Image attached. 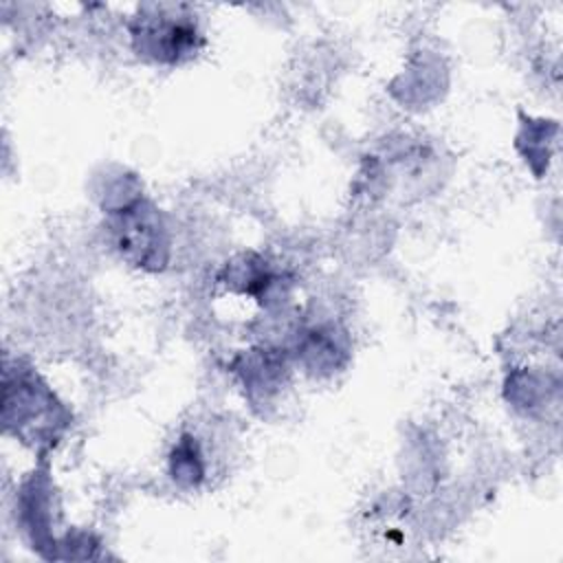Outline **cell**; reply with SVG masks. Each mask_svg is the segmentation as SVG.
Masks as SVG:
<instances>
[{
	"instance_id": "3",
	"label": "cell",
	"mask_w": 563,
	"mask_h": 563,
	"mask_svg": "<svg viewBox=\"0 0 563 563\" xmlns=\"http://www.w3.org/2000/svg\"><path fill=\"white\" fill-rule=\"evenodd\" d=\"M202 475L205 468L198 446L189 435H183V440L176 444L172 453V477L183 486H194L202 479Z\"/></svg>"
},
{
	"instance_id": "1",
	"label": "cell",
	"mask_w": 563,
	"mask_h": 563,
	"mask_svg": "<svg viewBox=\"0 0 563 563\" xmlns=\"http://www.w3.org/2000/svg\"><path fill=\"white\" fill-rule=\"evenodd\" d=\"M132 46L141 57L178 64L202 44L194 15L185 4H145L130 22Z\"/></svg>"
},
{
	"instance_id": "2",
	"label": "cell",
	"mask_w": 563,
	"mask_h": 563,
	"mask_svg": "<svg viewBox=\"0 0 563 563\" xmlns=\"http://www.w3.org/2000/svg\"><path fill=\"white\" fill-rule=\"evenodd\" d=\"M114 249L134 266L158 271L167 262V233L161 213L145 200H134L114 211L110 220Z\"/></svg>"
}]
</instances>
